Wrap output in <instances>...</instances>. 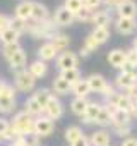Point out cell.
I'll return each mask as SVG.
<instances>
[{
  "instance_id": "28",
  "label": "cell",
  "mask_w": 137,
  "mask_h": 146,
  "mask_svg": "<svg viewBox=\"0 0 137 146\" xmlns=\"http://www.w3.org/2000/svg\"><path fill=\"white\" fill-rule=\"evenodd\" d=\"M33 96H34V100L45 108L46 105H48V102H50V98L53 96V93L48 90V88H38V90H34V93H33Z\"/></svg>"
},
{
  "instance_id": "27",
  "label": "cell",
  "mask_w": 137,
  "mask_h": 146,
  "mask_svg": "<svg viewBox=\"0 0 137 146\" xmlns=\"http://www.w3.org/2000/svg\"><path fill=\"white\" fill-rule=\"evenodd\" d=\"M19 38L21 35L16 33L11 26L7 29H4L2 33H0V41H2V45H12V43H19Z\"/></svg>"
},
{
  "instance_id": "51",
  "label": "cell",
  "mask_w": 137,
  "mask_h": 146,
  "mask_svg": "<svg viewBox=\"0 0 137 146\" xmlns=\"http://www.w3.org/2000/svg\"><path fill=\"white\" fill-rule=\"evenodd\" d=\"M77 55H79V58H81V57H82V58H88V57L91 55V52H89L88 48H84V46H81V50H79V53H77Z\"/></svg>"
},
{
  "instance_id": "46",
  "label": "cell",
  "mask_w": 137,
  "mask_h": 146,
  "mask_svg": "<svg viewBox=\"0 0 137 146\" xmlns=\"http://www.w3.org/2000/svg\"><path fill=\"white\" fill-rule=\"evenodd\" d=\"M122 2H123V0H103V5H105L108 11H110V9H115V11H117Z\"/></svg>"
},
{
  "instance_id": "39",
  "label": "cell",
  "mask_w": 137,
  "mask_h": 146,
  "mask_svg": "<svg viewBox=\"0 0 137 146\" xmlns=\"http://www.w3.org/2000/svg\"><path fill=\"white\" fill-rule=\"evenodd\" d=\"M82 46H84V48H88V50H89V52L93 53V52H96V50H98V48H99L101 45H99V43H98V41L94 40V36H93V35L89 33V35H88V36L84 38V45H82Z\"/></svg>"
},
{
  "instance_id": "8",
  "label": "cell",
  "mask_w": 137,
  "mask_h": 146,
  "mask_svg": "<svg viewBox=\"0 0 137 146\" xmlns=\"http://www.w3.org/2000/svg\"><path fill=\"white\" fill-rule=\"evenodd\" d=\"M115 29L122 36H130L137 29V19H128V17H117L115 19Z\"/></svg>"
},
{
  "instance_id": "18",
  "label": "cell",
  "mask_w": 137,
  "mask_h": 146,
  "mask_svg": "<svg viewBox=\"0 0 137 146\" xmlns=\"http://www.w3.org/2000/svg\"><path fill=\"white\" fill-rule=\"evenodd\" d=\"M86 79H88V83H89L91 93H99V95H101V91H103L105 86L108 84V81L105 79L103 74H91V76H88Z\"/></svg>"
},
{
  "instance_id": "19",
  "label": "cell",
  "mask_w": 137,
  "mask_h": 146,
  "mask_svg": "<svg viewBox=\"0 0 137 146\" xmlns=\"http://www.w3.org/2000/svg\"><path fill=\"white\" fill-rule=\"evenodd\" d=\"M28 70L31 72V76L38 81V79H41V78H45L46 76V72H48V65H46V62H43V60H34V62H31L29 64V67H28Z\"/></svg>"
},
{
  "instance_id": "54",
  "label": "cell",
  "mask_w": 137,
  "mask_h": 146,
  "mask_svg": "<svg viewBox=\"0 0 137 146\" xmlns=\"http://www.w3.org/2000/svg\"><path fill=\"white\" fill-rule=\"evenodd\" d=\"M132 48H135V50H137V36L132 40Z\"/></svg>"
},
{
  "instance_id": "21",
  "label": "cell",
  "mask_w": 137,
  "mask_h": 146,
  "mask_svg": "<svg viewBox=\"0 0 137 146\" xmlns=\"http://www.w3.org/2000/svg\"><path fill=\"white\" fill-rule=\"evenodd\" d=\"M50 43L57 48V52L58 53H62V52H65V50H68V46H70V38H68L65 33H57L51 40H50Z\"/></svg>"
},
{
  "instance_id": "47",
  "label": "cell",
  "mask_w": 137,
  "mask_h": 146,
  "mask_svg": "<svg viewBox=\"0 0 137 146\" xmlns=\"http://www.w3.org/2000/svg\"><path fill=\"white\" fill-rule=\"evenodd\" d=\"M9 26H11V17L5 16V14H0V33L4 29H7Z\"/></svg>"
},
{
  "instance_id": "31",
  "label": "cell",
  "mask_w": 137,
  "mask_h": 146,
  "mask_svg": "<svg viewBox=\"0 0 137 146\" xmlns=\"http://www.w3.org/2000/svg\"><path fill=\"white\" fill-rule=\"evenodd\" d=\"M91 35L94 36V40H96L99 45H105V43L110 40L111 31H110V28H93Z\"/></svg>"
},
{
  "instance_id": "38",
  "label": "cell",
  "mask_w": 137,
  "mask_h": 146,
  "mask_svg": "<svg viewBox=\"0 0 137 146\" xmlns=\"http://www.w3.org/2000/svg\"><path fill=\"white\" fill-rule=\"evenodd\" d=\"M91 19H93V11L88 7H82L76 14V21H79V23H91Z\"/></svg>"
},
{
  "instance_id": "36",
  "label": "cell",
  "mask_w": 137,
  "mask_h": 146,
  "mask_svg": "<svg viewBox=\"0 0 137 146\" xmlns=\"http://www.w3.org/2000/svg\"><path fill=\"white\" fill-rule=\"evenodd\" d=\"M63 7L67 9V11H70L74 16L84 7V2H82V0H65V2H63Z\"/></svg>"
},
{
  "instance_id": "25",
  "label": "cell",
  "mask_w": 137,
  "mask_h": 146,
  "mask_svg": "<svg viewBox=\"0 0 137 146\" xmlns=\"http://www.w3.org/2000/svg\"><path fill=\"white\" fill-rule=\"evenodd\" d=\"M134 83H135L134 74H125V72H120V74L115 78V88H118L122 93H123V91H127Z\"/></svg>"
},
{
  "instance_id": "2",
  "label": "cell",
  "mask_w": 137,
  "mask_h": 146,
  "mask_svg": "<svg viewBox=\"0 0 137 146\" xmlns=\"http://www.w3.org/2000/svg\"><path fill=\"white\" fill-rule=\"evenodd\" d=\"M11 125L17 132L26 136L29 132H34V117H31L26 110H21V112L14 113V117L11 119Z\"/></svg>"
},
{
  "instance_id": "37",
  "label": "cell",
  "mask_w": 137,
  "mask_h": 146,
  "mask_svg": "<svg viewBox=\"0 0 137 146\" xmlns=\"http://www.w3.org/2000/svg\"><path fill=\"white\" fill-rule=\"evenodd\" d=\"M21 48H22V46H21L19 43H12V45H4V46H2V55H4V58H5V60H9V58H11V57H12V55H14L16 52H19Z\"/></svg>"
},
{
  "instance_id": "50",
  "label": "cell",
  "mask_w": 137,
  "mask_h": 146,
  "mask_svg": "<svg viewBox=\"0 0 137 146\" xmlns=\"http://www.w3.org/2000/svg\"><path fill=\"white\" fill-rule=\"evenodd\" d=\"M120 72H125V74H134V65H132V64H128V62H125V64L122 65Z\"/></svg>"
},
{
  "instance_id": "17",
  "label": "cell",
  "mask_w": 137,
  "mask_h": 146,
  "mask_svg": "<svg viewBox=\"0 0 137 146\" xmlns=\"http://www.w3.org/2000/svg\"><path fill=\"white\" fill-rule=\"evenodd\" d=\"M110 143H111L110 132L105 131V129L94 131V132H91V136H89V144H91V146H110Z\"/></svg>"
},
{
  "instance_id": "5",
  "label": "cell",
  "mask_w": 137,
  "mask_h": 146,
  "mask_svg": "<svg viewBox=\"0 0 137 146\" xmlns=\"http://www.w3.org/2000/svg\"><path fill=\"white\" fill-rule=\"evenodd\" d=\"M79 55L72 50H65L58 53L57 57V67L58 70H67V69H79Z\"/></svg>"
},
{
  "instance_id": "12",
  "label": "cell",
  "mask_w": 137,
  "mask_h": 146,
  "mask_svg": "<svg viewBox=\"0 0 137 146\" xmlns=\"http://www.w3.org/2000/svg\"><path fill=\"white\" fill-rule=\"evenodd\" d=\"M118 17H128V19H137V4L134 0H123L117 9Z\"/></svg>"
},
{
  "instance_id": "40",
  "label": "cell",
  "mask_w": 137,
  "mask_h": 146,
  "mask_svg": "<svg viewBox=\"0 0 137 146\" xmlns=\"http://www.w3.org/2000/svg\"><path fill=\"white\" fill-rule=\"evenodd\" d=\"M125 60L135 67V65H137V50L132 48V46H130L128 50H125Z\"/></svg>"
},
{
  "instance_id": "45",
  "label": "cell",
  "mask_w": 137,
  "mask_h": 146,
  "mask_svg": "<svg viewBox=\"0 0 137 146\" xmlns=\"http://www.w3.org/2000/svg\"><path fill=\"white\" fill-rule=\"evenodd\" d=\"M115 93H117V91H115V84H110V83H108V84L105 86V90L101 91V95L105 96V100H106V98H110V96H113Z\"/></svg>"
},
{
  "instance_id": "6",
  "label": "cell",
  "mask_w": 137,
  "mask_h": 146,
  "mask_svg": "<svg viewBox=\"0 0 137 146\" xmlns=\"http://www.w3.org/2000/svg\"><path fill=\"white\" fill-rule=\"evenodd\" d=\"M51 19H53V23H55L57 28H68V26H72L76 23V16L70 11H67L63 5H60L55 11V14H53Z\"/></svg>"
},
{
  "instance_id": "42",
  "label": "cell",
  "mask_w": 137,
  "mask_h": 146,
  "mask_svg": "<svg viewBox=\"0 0 137 146\" xmlns=\"http://www.w3.org/2000/svg\"><path fill=\"white\" fill-rule=\"evenodd\" d=\"M82 2H84V7L91 9L93 12H94V11H98V9L103 5V0H82Z\"/></svg>"
},
{
  "instance_id": "44",
  "label": "cell",
  "mask_w": 137,
  "mask_h": 146,
  "mask_svg": "<svg viewBox=\"0 0 137 146\" xmlns=\"http://www.w3.org/2000/svg\"><path fill=\"white\" fill-rule=\"evenodd\" d=\"M125 95H127V96H128L134 103H137V81H135V83H134V84L127 90V91H125Z\"/></svg>"
},
{
  "instance_id": "4",
  "label": "cell",
  "mask_w": 137,
  "mask_h": 146,
  "mask_svg": "<svg viewBox=\"0 0 137 146\" xmlns=\"http://www.w3.org/2000/svg\"><path fill=\"white\" fill-rule=\"evenodd\" d=\"M16 86L7 84L0 93V113H12L16 110Z\"/></svg>"
},
{
  "instance_id": "7",
  "label": "cell",
  "mask_w": 137,
  "mask_h": 146,
  "mask_svg": "<svg viewBox=\"0 0 137 146\" xmlns=\"http://www.w3.org/2000/svg\"><path fill=\"white\" fill-rule=\"evenodd\" d=\"M53 131H55V122L50 117L41 115V117H36L34 119V134H38L40 137H46Z\"/></svg>"
},
{
  "instance_id": "9",
  "label": "cell",
  "mask_w": 137,
  "mask_h": 146,
  "mask_svg": "<svg viewBox=\"0 0 137 146\" xmlns=\"http://www.w3.org/2000/svg\"><path fill=\"white\" fill-rule=\"evenodd\" d=\"M45 115L50 117L51 120H58V119L63 115V103L58 100V96L53 95V96L50 98L48 105L45 107Z\"/></svg>"
},
{
  "instance_id": "3",
  "label": "cell",
  "mask_w": 137,
  "mask_h": 146,
  "mask_svg": "<svg viewBox=\"0 0 137 146\" xmlns=\"http://www.w3.org/2000/svg\"><path fill=\"white\" fill-rule=\"evenodd\" d=\"M14 86H16V90H19L22 93H29V91H34L36 79L31 76V72L28 69H22V70L14 72Z\"/></svg>"
},
{
  "instance_id": "55",
  "label": "cell",
  "mask_w": 137,
  "mask_h": 146,
  "mask_svg": "<svg viewBox=\"0 0 137 146\" xmlns=\"http://www.w3.org/2000/svg\"><path fill=\"white\" fill-rule=\"evenodd\" d=\"M134 78H135V81H137V65L134 67Z\"/></svg>"
},
{
  "instance_id": "52",
  "label": "cell",
  "mask_w": 137,
  "mask_h": 146,
  "mask_svg": "<svg viewBox=\"0 0 137 146\" xmlns=\"http://www.w3.org/2000/svg\"><path fill=\"white\" fill-rule=\"evenodd\" d=\"M11 146H28V144H26V139H24V136H22V137H19V139L12 141V143H11Z\"/></svg>"
},
{
  "instance_id": "49",
  "label": "cell",
  "mask_w": 137,
  "mask_h": 146,
  "mask_svg": "<svg viewBox=\"0 0 137 146\" xmlns=\"http://www.w3.org/2000/svg\"><path fill=\"white\" fill-rule=\"evenodd\" d=\"M120 146H137V137H125L122 139Z\"/></svg>"
},
{
  "instance_id": "16",
  "label": "cell",
  "mask_w": 137,
  "mask_h": 146,
  "mask_svg": "<svg viewBox=\"0 0 137 146\" xmlns=\"http://www.w3.org/2000/svg\"><path fill=\"white\" fill-rule=\"evenodd\" d=\"M9 65H11V69H12V72H17V70H22V69H26V62H28V57H26V52H24V48H21L19 52H16L9 60Z\"/></svg>"
},
{
  "instance_id": "24",
  "label": "cell",
  "mask_w": 137,
  "mask_h": 146,
  "mask_svg": "<svg viewBox=\"0 0 137 146\" xmlns=\"http://www.w3.org/2000/svg\"><path fill=\"white\" fill-rule=\"evenodd\" d=\"M51 90H53V93H55V95H58V96H65V95H68V93H70L72 86L68 84L65 79H62L60 76H57V78H53Z\"/></svg>"
},
{
  "instance_id": "22",
  "label": "cell",
  "mask_w": 137,
  "mask_h": 146,
  "mask_svg": "<svg viewBox=\"0 0 137 146\" xmlns=\"http://www.w3.org/2000/svg\"><path fill=\"white\" fill-rule=\"evenodd\" d=\"M48 19H50L48 7L41 2H33V21L43 23V21H48Z\"/></svg>"
},
{
  "instance_id": "35",
  "label": "cell",
  "mask_w": 137,
  "mask_h": 146,
  "mask_svg": "<svg viewBox=\"0 0 137 146\" xmlns=\"http://www.w3.org/2000/svg\"><path fill=\"white\" fill-rule=\"evenodd\" d=\"M11 28L16 33L24 35L28 31V21H22V19H17V17H11Z\"/></svg>"
},
{
  "instance_id": "23",
  "label": "cell",
  "mask_w": 137,
  "mask_h": 146,
  "mask_svg": "<svg viewBox=\"0 0 137 146\" xmlns=\"http://www.w3.org/2000/svg\"><path fill=\"white\" fill-rule=\"evenodd\" d=\"M70 93L77 98H88V95H91V88H89V83L86 78H82L81 81H77L76 84H72V90Z\"/></svg>"
},
{
  "instance_id": "1",
  "label": "cell",
  "mask_w": 137,
  "mask_h": 146,
  "mask_svg": "<svg viewBox=\"0 0 137 146\" xmlns=\"http://www.w3.org/2000/svg\"><path fill=\"white\" fill-rule=\"evenodd\" d=\"M29 36H33L34 40H51L58 29L53 23V19H48V21H43V23H38V21H33L29 19L28 21V31H26Z\"/></svg>"
},
{
  "instance_id": "33",
  "label": "cell",
  "mask_w": 137,
  "mask_h": 146,
  "mask_svg": "<svg viewBox=\"0 0 137 146\" xmlns=\"http://www.w3.org/2000/svg\"><path fill=\"white\" fill-rule=\"evenodd\" d=\"M94 124H98V125H101V127L111 125V113L108 112V108H106L105 105H103V108H101V112H99V115H98V119H96Z\"/></svg>"
},
{
  "instance_id": "14",
  "label": "cell",
  "mask_w": 137,
  "mask_h": 146,
  "mask_svg": "<svg viewBox=\"0 0 137 146\" xmlns=\"http://www.w3.org/2000/svg\"><path fill=\"white\" fill-rule=\"evenodd\" d=\"M57 57H58V52H57V48H55L50 41H45V43L38 48V58L43 60V62L57 60Z\"/></svg>"
},
{
  "instance_id": "41",
  "label": "cell",
  "mask_w": 137,
  "mask_h": 146,
  "mask_svg": "<svg viewBox=\"0 0 137 146\" xmlns=\"http://www.w3.org/2000/svg\"><path fill=\"white\" fill-rule=\"evenodd\" d=\"M24 139H26V144L28 146H40V136L38 134H34V132H29V134H26L24 136Z\"/></svg>"
},
{
  "instance_id": "43",
  "label": "cell",
  "mask_w": 137,
  "mask_h": 146,
  "mask_svg": "<svg viewBox=\"0 0 137 146\" xmlns=\"http://www.w3.org/2000/svg\"><path fill=\"white\" fill-rule=\"evenodd\" d=\"M11 129V120L5 117H0V137L4 134H7V131Z\"/></svg>"
},
{
  "instance_id": "56",
  "label": "cell",
  "mask_w": 137,
  "mask_h": 146,
  "mask_svg": "<svg viewBox=\"0 0 137 146\" xmlns=\"http://www.w3.org/2000/svg\"><path fill=\"white\" fill-rule=\"evenodd\" d=\"M0 141H2V137H0Z\"/></svg>"
},
{
  "instance_id": "53",
  "label": "cell",
  "mask_w": 137,
  "mask_h": 146,
  "mask_svg": "<svg viewBox=\"0 0 137 146\" xmlns=\"http://www.w3.org/2000/svg\"><path fill=\"white\" fill-rule=\"evenodd\" d=\"M132 119H137V103H134V110H132Z\"/></svg>"
},
{
  "instance_id": "11",
  "label": "cell",
  "mask_w": 137,
  "mask_h": 146,
  "mask_svg": "<svg viewBox=\"0 0 137 146\" xmlns=\"http://www.w3.org/2000/svg\"><path fill=\"white\" fill-rule=\"evenodd\" d=\"M14 17L22 19V21H29L33 19V2L31 0H22L19 2L14 9Z\"/></svg>"
},
{
  "instance_id": "10",
  "label": "cell",
  "mask_w": 137,
  "mask_h": 146,
  "mask_svg": "<svg viewBox=\"0 0 137 146\" xmlns=\"http://www.w3.org/2000/svg\"><path fill=\"white\" fill-rule=\"evenodd\" d=\"M101 108H103V103H99V102H89L88 107H86L84 115L81 117L82 122L84 124H94L96 119H98V115H99V112H101Z\"/></svg>"
},
{
  "instance_id": "30",
  "label": "cell",
  "mask_w": 137,
  "mask_h": 146,
  "mask_svg": "<svg viewBox=\"0 0 137 146\" xmlns=\"http://www.w3.org/2000/svg\"><path fill=\"white\" fill-rule=\"evenodd\" d=\"M123 124H132V115L128 112L117 108L115 113L111 115V125H123Z\"/></svg>"
},
{
  "instance_id": "20",
  "label": "cell",
  "mask_w": 137,
  "mask_h": 146,
  "mask_svg": "<svg viewBox=\"0 0 137 146\" xmlns=\"http://www.w3.org/2000/svg\"><path fill=\"white\" fill-rule=\"evenodd\" d=\"M24 110H26L31 117H34V119H36V117L45 115V108H43V107H41V105L34 100V96H33V95H31V96L24 102Z\"/></svg>"
},
{
  "instance_id": "26",
  "label": "cell",
  "mask_w": 137,
  "mask_h": 146,
  "mask_svg": "<svg viewBox=\"0 0 137 146\" xmlns=\"http://www.w3.org/2000/svg\"><path fill=\"white\" fill-rule=\"evenodd\" d=\"M58 76H60L62 79H65L70 86L82 79V74H81V70H79V69H67V70H60V74H58Z\"/></svg>"
},
{
  "instance_id": "34",
  "label": "cell",
  "mask_w": 137,
  "mask_h": 146,
  "mask_svg": "<svg viewBox=\"0 0 137 146\" xmlns=\"http://www.w3.org/2000/svg\"><path fill=\"white\" fill-rule=\"evenodd\" d=\"M113 129V134H117L118 137L125 139V137H130L132 134V124H123V125H111Z\"/></svg>"
},
{
  "instance_id": "29",
  "label": "cell",
  "mask_w": 137,
  "mask_h": 146,
  "mask_svg": "<svg viewBox=\"0 0 137 146\" xmlns=\"http://www.w3.org/2000/svg\"><path fill=\"white\" fill-rule=\"evenodd\" d=\"M88 103H89V100H88V98H77V96H74V100L70 102V110H72V113H76V115L82 117V115H84V112H86Z\"/></svg>"
},
{
  "instance_id": "15",
  "label": "cell",
  "mask_w": 137,
  "mask_h": 146,
  "mask_svg": "<svg viewBox=\"0 0 137 146\" xmlns=\"http://www.w3.org/2000/svg\"><path fill=\"white\" fill-rule=\"evenodd\" d=\"M106 60H108V64H110L111 67L122 69V65L127 62V60H125V50H122V48H113V50H110L108 55H106Z\"/></svg>"
},
{
  "instance_id": "13",
  "label": "cell",
  "mask_w": 137,
  "mask_h": 146,
  "mask_svg": "<svg viewBox=\"0 0 137 146\" xmlns=\"http://www.w3.org/2000/svg\"><path fill=\"white\" fill-rule=\"evenodd\" d=\"M91 24H94V28H110V24H111V12L108 9L106 11H99V9L94 11Z\"/></svg>"
},
{
  "instance_id": "32",
  "label": "cell",
  "mask_w": 137,
  "mask_h": 146,
  "mask_svg": "<svg viewBox=\"0 0 137 146\" xmlns=\"http://www.w3.org/2000/svg\"><path fill=\"white\" fill-rule=\"evenodd\" d=\"M82 134H84V132H82V129H81L79 125H68V127L65 129V141H67L68 144H72V143L77 141Z\"/></svg>"
},
{
  "instance_id": "48",
  "label": "cell",
  "mask_w": 137,
  "mask_h": 146,
  "mask_svg": "<svg viewBox=\"0 0 137 146\" xmlns=\"http://www.w3.org/2000/svg\"><path fill=\"white\" fill-rule=\"evenodd\" d=\"M70 146H91V144H89V137H88L86 134H82V136H81L77 141H74Z\"/></svg>"
}]
</instances>
